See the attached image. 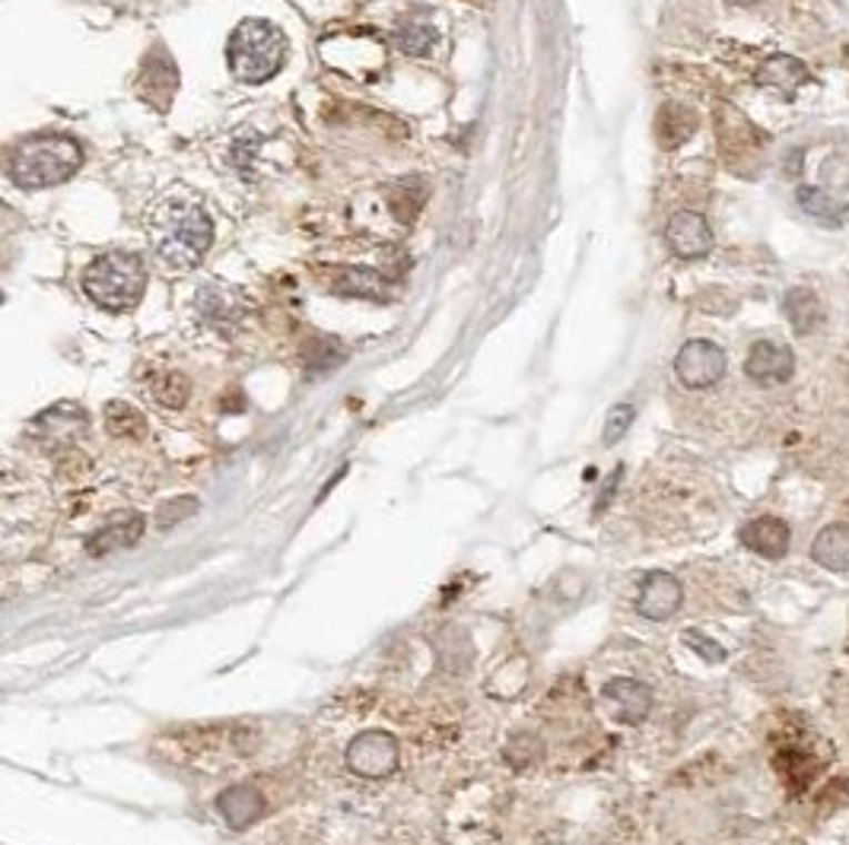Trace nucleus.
<instances>
[{"instance_id":"473e14b6","label":"nucleus","mask_w":849,"mask_h":845,"mask_svg":"<svg viewBox=\"0 0 849 845\" xmlns=\"http://www.w3.org/2000/svg\"><path fill=\"white\" fill-rule=\"evenodd\" d=\"M847 795H849V778H847Z\"/></svg>"},{"instance_id":"9b49d317","label":"nucleus","mask_w":849,"mask_h":845,"mask_svg":"<svg viewBox=\"0 0 849 845\" xmlns=\"http://www.w3.org/2000/svg\"><path fill=\"white\" fill-rule=\"evenodd\" d=\"M796 373V356L777 340H757L745 359V376L757 385H782Z\"/></svg>"},{"instance_id":"7c9ffc66","label":"nucleus","mask_w":849,"mask_h":845,"mask_svg":"<svg viewBox=\"0 0 849 845\" xmlns=\"http://www.w3.org/2000/svg\"><path fill=\"white\" fill-rule=\"evenodd\" d=\"M685 642H687V649H694V652L704 658V661H709V664H719V661L726 658V649H722L716 639H709V635L697 633V630H687Z\"/></svg>"},{"instance_id":"c756f323","label":"nucleus","mask_w":849,"mask_h":845,"mask_svg":"<svg viewBox=\"0 0 849 845\" xmlns=\"http://www.w3.org/2000/svg\"><path fill=\"white\" fill-rule=\"evenodd\" d=\"M538 756V741L532 734H516L506 747V760L516 766V770H528Z\"/></svg>"},{"instance_id":"a878e982","label":"nucleus","mask_w":849,"mask_h":845,"mask_svg":"<svg viewBox=\"0 0 849 845\" xmlns=\"http://www.w3.org/2000/svg\"><path fill=\"white\" fill-rule=\"evenodd\" d=\"M528 686V668H525V661H506L503 668H496V674L487 683V690L494 693V696H503V700H509V696H519L522 690Z\"/></svg>"},{"instance_id":"1a4fd4ad","label":"nucleus","mask_w":849,"mask_h":845,"mask_svg":"<svg viewBox=\"0 0 849 845\" xmlns=\"http://www.w3.org/2000/svg\"><path fill=\"white\" fill-rule=\"evenodd\" d=\"M681 604H685V588H681V582L671 572L653 569L643 579L637 598L639 617L661 623V620H668V617H675V613L681 611Z\"/></svg>"},{"instance_id":"39448f33","label":"nucleus","mask_w":849,"mask_h":845,"mask_svg":"<svg viewBox=\"0 0 849 845\" xmlns=\"http://www.w3.org/2000/svg\"><path fill=\"white\" fill-rule=\"evenodd\" d=\"M402 747L388 731H360L347 747V770L360 778H385L398 770Z\"/></svg>"},{"instance_id":"5701e85b","label":"nucleus","mask_w":849,"mask_h":845,"mask_svg":"<svg viewBox=\"0 0 849 845\" xmlns=\"http://www.w3.org/2000/svg\"><path fill=\"white\" fill-rule=\"evenodd\" d=\"M392 42H395L398 51L411 54V58H424V54H429V48L436 45V29H433V23L426 17H407V20L395 26Z\"/></svg>"},{"instance_id":"dca6fc26","label":"nucleus","mask_w":849,"mask_h":845,"mask_svg":"<svg viewBox=\"0 0 849 845\" xmlns=\"http://www.w3.org/2000/svg\"><path fill=\"white\" fill-rule=\"evenodd\" d=\"M341 296H356V299H373V303H388V283L378 271L370 267H337L329 283Z\"/></svg>"},{"instance_id":"412c9836","label":"nucleus","mask_w":849,"mask_h":845,"mask_svg":"<svg viewBox=\"0 0 849 845\" xmlns=\"http://www.w3.org/2000/svg\"><path fill=\"white\" fill-rule=\"evenodd\" d=\"M198 306L216 325H233L239 315H242V296H239V289H233V286L211 283L208 289H201Z\"/></svg>"},{"instance_id":"0eeeda50","label":"nucleus","mask_w":849,"mask_h":845,"mask_svg":"<svg viewBox=\"0 0 849 845\" xmlns=\"http://www.w3.org/2000/svg\"><path fill=\"white\" fill-rule=\"evenodd\" d=\"M87 426H90L87 410H83V407H77V404H71V400H64V404H54V407L42 410V414L32 420L29 432H32L36 439H42L46 446L61 448V446H71V442H77V439L87 432Z\"/></svg>"},{"instance_id":"aec40b11","label":"nucleus","mask_w":849,"mask_h":845,"mask_svg":"<svg viewBox=\"0 0 849 845\" xmlns=\"http://www.w3.org/2000/svg\"><path fill=\"white\" fill-rule=\"evenodd\" d=\"M757 83L777 93H796L802 83H808V68L802 61L789 58V54H777L770 61H764V68L757 71Z\"/></svg>"},{"instance_id":"7ed1b4c3","label":"nucleus","mask_w":849,"mask_h":845,"mask_svg":"<svg viewBox=\"0 0 849 845\" xmlns=\"http://www.w3.org/2000/svg\"><path fill=\"white\" fill-rule=\"evenodd\" d=\"M226 61L242 83H267L286 61V35L267 20H242L230 35Z\"/></svg>"},{"instance_id":"c85d7f7f","label":"nucleus","mask_w":849,"mask_h":845,"mask_svg":"<svg viewBox=\"0 0 849 845\" xmlns=\"http://www.w3.org/2000/svg\"><path fill=\"white\" fill-rule=\"evenodd\" d=\"M637 417V410L630 404H617L612 414H608V423H605V446H614L627 436L630 423Z\"/></svg>"},{"instance_id":"6e6552de","label":"nucleus","mask_w":849,"mask_h":845,"mask_svg":"<svg viewBox=\"0 0 849 845\" xmlns=\"http://www.w3.org/2000/svg\"><path fill=\"white\" fill-rule=\"evenodd\" d=\"M175 90H179V68H175L172 54L156 45L143 58L141 77H138V93H141L143 102H150L160 112H165L172 105V99H175Z\"/></svg>"},{"instance_id":"4468645a","label":"nucleus","mask_w":849,"mask_h":845,"mask_svg":"<svg viewBox=\"0 0 849 845\" xmlns=\"http://www.w3.org/2000/svg\"><path fill=\"white\" fill-rule=\"evenodd\" d=\"M719 138H722V146H726V156L729 163L735 165V156L745 160V169H751L748 160H757L760 156V134L751 128V121L731 112V109H722V121H719Z\"/></svg>"},{"instance_id":"a211bd4d","label":"nucleus","mask_w":849,"mask_h":845,"mask_svg":"<svg viewBox=\"0 0 849 845\" xmlns=\"http://www.w3.org/2000/svg\"><path fill=\"white\" fill-rule=\"evenodd\" d=\"M141 535L143 516H134V512H131L128 518H115V521H109L105 528H99L93 538L87 540V550H90L93 557H105V553H112V550L138 543Z\"/></svg>"},{"instance_id":"4be33fe9","label":"nucleus","mask_w":849,"mask_h":845,"mask_svg":"<svg viewBox=\"0 0 849 845\" xmlns=\"http://www.w3.org/2000/svg\"><path fill=\"white\" fill-rule=\"evenodd\" d=\"M786 315H789V325L796 328V334H811V330L821 325L825 318V308H821V299L811 293V289H789L786 293Z\"/></svg>"},{"instance_id":"f8f14e48","label":"nucleus","mask_w":849,"mask_h":845,"mask_svg":"<svg viewBox=\"0 0 849 845\" xmlns=\"http://www.w3.org/2000/svg\"><path fill=\"white\" fill-rule=\"evenodd\" d=\"M605 703L624 725H639L653 712V690L634 678H612L605 683Z\"/></svg>"},{"instance_id":"f3484780","label":"nucleus","mask_w":849,"mask_h":845,"mask_svg":"<svg viewBox=\"0 0 849 845\" xmlns=\"http://www.w3.org/2000/svg\"><path fill=\"white\" fill-rule=\"evenodd\" d=\"M811 560L827 572H849V525H827L815 535Z\"/></svg>"},{"instance_id":"9d476101","label":"nucleus","mask_w":849,"mask_h":845,"mask_svg":"<svg viewBox=\"0 0 849 845\" xmlns=\"http://www.w3.org/2000/svg\"><path fill=\"white\" fill-rule=\"evenodd\" d=\"M665 242L678 258H704L712 248V230L697 211H678L665 226Z\"/></svg>"},{"instance_id":"6ab92c4d","label":"nucleus","mask_w":849,"mask_h":845,"mask_svg":"<svg viewBox=\"0 0 849 845\" xmlns=\"http://www.w3.org/2000/svg\"><path fill=\"white\" fill-rule=\"evenodd\" d=\"M694 131H697V115L687 105H678V102L661 105L656 118V138L665 150H678L681 143L694 138Z\"/></svg>"},{"instance_id":"f257e3e1","label":"nucleus","mask_w":849,"mask_h":845,"mask_svg":"<svg viewBox=\"0 0 849 845\" xmlns=\"http://www.w3.org/2000/svg\"><path fill=\"white\" fill-rule=\"evenodd\" d=\"M146 238L156 258L175 271L198 267L213 245V220L189 189H169L146 211Z\"/></svg>"},{"instance_id":"b1692460","label":"nucleus","mask_w":849,"mask_h":845,"mask_svg":"<svg viewBox=\"0 0 849 845\" xmlns=\"http://www.w3.org/2000/svg\"><path fill=\"white\" fill-rule=\"evenodd\" d=\"M105 429L115 436V439H141L146 432V420L138 407L124 404V400H112L105 407Z\"/></svg>"},{"instance_id":"cd10ccee","label":"nucleus","mask_w":849,"mask_h":845,"mask_svg":"<svg viewBox=\"0 0 849 845\" xmlns=\"http://www.w3.org/2000/svg\"><path fill=\"white\" fill-rule=\"evenodd\" d=\"M194 512H198V499H194V496H179V499L165 502L163 509H160L156 525H160V531H169L172 525L185 521V518H191Z\"/></svg>"},{"instance_id":"393cba45","label":"nucleus","mask_w":849,"mask_h":845,"mask_svg":"<svg viewBox=\"0 0 849 845\" xmlns=\"http://www.w3.org/2000/svg\"><path fill=\"white\" fill-rule=\"evenodd\" d=\"M150 395H153V400H156L160 407H165V410H179V407L189 404L191 385L182 373H163V376L150 385Z\"/></svg>"},{"instance_id":"2eb2a0df","label":"nucleus","mask_w":849,"mask_h":845,"mask_svg":"<svg viewBox=\"0 0 849 845\" xmlns=\"http://www.w3.org/2000/svg\"><path fill=\"white\" fill-rule=\"evenodd\" d=\"M216 811L230 823V829H245L264 814V798L255 785H233L216 798Z\"/></svg>"},{"instance_id":"20e7f679","label":"nucleus","mask_w":849,"mask_h":845,"mask_svg":"<svg viewBox=\"0 0 849 845\" xmlns=\"http://www.w3.org/2000/svg\"><path fill=\"white\" fill-rule=\"evenodd\" d=\"M146 267L131 252H109L95 258L83 274V293L105 312H128L143 299Z\"/></svg>"},{"instance_id":"f03ea898","label":"nucleus","mask_w":849,"mask_h":845,"mask_svg":"<svg viewBox=\"0 0 849 845\" xmlns=\"http://www.w3.org/2000/svg\"><path fill=\"white\" fill-rule=\"evenodd\" d=\"M83 165V150L73 138L64 134H36L26 138L7 160V175L17 189L39 191L68 182Z\"/></svg>"},{"instance_id":"423d86ee","label":"nucleus","mask_w":849,"mask_h":845,"mask_svg":"<svg viewBox=\"0 0 849 845\" xmlns=\"http://www.w3.org/2000/svg\"><path fill=\"white\" fill-rule=\"evenodd\" d=\"M675 376L685 388H712L726 376V353L712 340H687L675 356Z\"/></svg>"},{"instance_id":"ddd939ff","label":"nucleus","mask_w":849,"mask_h":845,"mask_svg":"<svg viewBox=\"0 0 849 845\" xmlns=\"http://www.w3.org/2000/svg\"><path fill=\"white\" fill-rule=\"evenodd\" d=\"M741 543L748 547V550H755L757 557H764V560H782L786 553H789V525L777 516H760L751 518L745 528H741Z\"/></svg>"},{"instance_id":"2f4dec72","label":"nucleus","mask_w":849,"mask_h":845,"mask_svg":"<svg viewBox=\"0 0 849 845\" xmlns=\"http://www.w3.org/2000/svg\"><path fill=\"white\" fill-rule=\"evenodd\" d=\"M735 7H751V3H760V0H729Z\"/></svg>"},{"instance_id":"bb28decb","label":"nucleus","mask_w":849,"mask_h":845,"mask_svg":"<svg viewBox=\"0 0 849 845\" xmlns=\"http://www.w3.org/2000/svg\"><path fill=\"white\" fill-rule=\"evenodd\" d=\"M799 204H802L811 216L825 220V223H840V213H843L837 201H830L825 191L818 189H799Z\"/></svg>"}]
</instances>
